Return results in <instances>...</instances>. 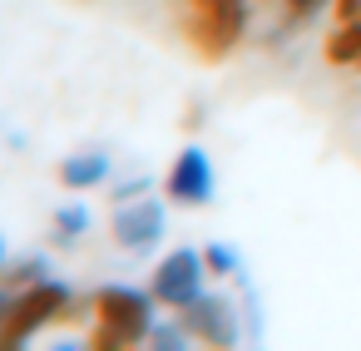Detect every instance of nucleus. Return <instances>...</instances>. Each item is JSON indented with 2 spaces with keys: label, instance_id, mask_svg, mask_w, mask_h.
Here are the masks:
<instances>
[{
  "label": "nucleus",
  "instance_id": "f257e3e1",
  "mask_svg": "<svg viewBox=\"0 0 361 351\" xmlns=\"http://www.w3.org/2000/svg\"><path fill=\"white\" fill-rule=\"evenodd\" d=\"M247 30V0H183V40L198 60L218 65L243 45Z\"/></svg>",
  "mask_w": 361,
  "mask_h": 351
},
{
  "label": "nucleus",
  "instance_id": "f03ea898",
  "mask_svg": "<svg viewBox=\"0 0 361 351\" xmlns=\"http://www.w3.org/2000/svg\"><path fill=\"white\" fill-rule=\"evenodd\" d=\"M94 316H99V326H94V346L99 351H119V346H139V341H149V331H154V297L149 292H134V287H99L94 292Z\"/></svg>",
  "mask_w": 361,
  "mask_h": 351
},
{
  "label": "nucleus",
  "instance_id": "7ed1b4c3",
  "mask_svg": "<svg viewBox=\"0 0 361 351\" xmlns=\"http://www.w3.org/2000/svg\"><path fill=\"white\" fill-rule=\"evenodd\" d=\"M70 307H75L70 287H60V282H50V277L35 282V287H20V292H16V307H11V316H6V326H0V351L30 341V336L45 331L50 321H65Z\"/></svg>",
  "mask_w": 361,
  "mask_h": 351
},
{
  "label": "nucleus",
  "instance_id": "20e7f679",
  "mask_svg": "<svg viewBox=\"0 0 361 351\" xmlns=\"http://www.w3.org/2000/svg\"><path fill=\"white\" fill-rule=\"evenodd\" d=\"M203 277H208V257L193 252V247H178V252H169V257L154 267L149 297L164 302V307H188V302L203 292Z\"/></svg>",
  "mask_w": 361,
  "mask_h": 351
},
{
  "label": "nucleus",
  "instance_id": "39448f33",
  "mask_svg": "<svg viewBox=\"0 0 361 351\" xmlns=\"http://www.w3.org/2000/svg\"><path fill=\"white\" fill-rule=\"evenodd\" d=\"M178 321L193 331V341H208V346H233L238 341V307L228 297L198 292L188 307H178Z\"/></svg>",
  "mask_w": 361,
  "mask_h": 351
},
{
  "label": "nucleus",
  "instance_id": "423d86ee",
  "mask_svg": "<svg viewBox=\"0 0 361 351\" xmlns=\"http://www.w3.org/2000/svg\"><path fill=\"white\" fill-rule=\"evenodd\" d=\"M164 188H169V198L183 203V208H203V203H213V164H208V154H203L198 144L178 149V159H173Z\"/></svg>",
  "mask_w": 361,
  "mask_h": 351
},
{
  "label": "nucleus",
  "instance_id": "0eeeda50",
  "mask_svg": "<svg viewBox=\"0 0 361 351\" xmlns=\"http://www.w3.org/2000/svg\"><path fill=\"white\" fill-rule=\"evenodd\" d=\"M159 238H164V203H154V198L119 203V213H114V242L124 252H154Z\"/></svg>",
  "mask_w": 361,
  "mask_h": 351
},
{
  "label": "nucleus",
  "instance_id": "6e6552de",
  "mask_svg": "<svg viewBox=\"0 0 361 351\" xmlns=\"http://www.w3.org/2000/svg\"><path fill=\"white\" fill-rule=\"evenodd\" d=\"M109 178V154H75V159H65L60 164V183L65 188H94V183H104Z\"/></svg>",
  "mask_w": 361,
  "mask_h": 351
},
{
  "label": "nucleus",
  "instance_id": "1a4fd4ad",
  "mask_svg": "<svg viewBox=\"0 0 361 351\" xmlns=\"http://www.w3.org/2000/svg\"><path fill=\"white\" fill-rule=\"evenodd\" d=\"M326 65L361 70V16H356V20H341V25L326 35Z\"/></svg>",
  "mask_w": 361,
  "mask_h": 351
},
{
  "label": "nucleus",
  "instance_id": "9d476101",
  "mask_svg": "<svg viewBox=\"0 0 361 351\" xmlns=\"http://www.w3.org/2000/svg\"><path fill=\"white\" fill-rule=\"evenodd\" d=\"M85 228H90V208H80V203H65V208H55V218H50V233H55L60 247L80 242Z\"/></svg>",
  "mask_w": 361,
  "mask_h": 351
},
{
  "label": "nucleus",
  "instance_id": "9b49d317",
  "mask_svg": "<svg viewBox=\"0 0 361 351\" xmlns=\"http://www.w3.org/2000/svg\"><path fill=\"white\" fill-rule=\"evenodd\" d=\"M35 282H45V257H20L11 272H0V287H35Z\"/></svg>",
  "mask_w": 361,
  "mask_h": 351
},
{
  "label": "nucleus",
  "instance_id": "f8f14e48",
  "mask_svg": "<svg viewBox=\"0 0 361 351\" xmlns=\"http://www.w3.org/2000/svg\"><path fill=\"white\" fill-rule=\"evenodd\" d=\"M203 257H208V277H238V267H243L238 247H228V242H208Z\"/></svg>",
  "mask_w": 361,
  "mask_h": 351
},
{
  "label": "nucleus",
  "instance_id": "ddd939ff",
  "mask_svg": "<svg viewBox=\"0 0 361 351\" xmlns=\"http://www.w3.org/2000/svg\"><path fill=\"white\" fill-rule=\"evenodd\" d=\"M322 6H326V0H282V20H287V25H302V20H312Z\"/></svg>",
  "mask_w": 361,
  "mask_h": 351
},
{
  "label": "nucleus",
  "instance_id": "4468645a",
  "mask_svg": "<svg viewBox=\"0 0 361 351\" xmlns=\"http://www.w3.org/2000/svg\"><path fill=\"white\" fill-rule=\"evenodd\" d=\"M188 336H193V331H188L183 321H178V326H169V321H154V331H149V341H154V346H183Z\"/></svg>",
  "mask_w": 361,
  "mask_h": 351
},
{
  "label": "nucleus",
  "instance_id": "2eb2a0df",
  "mask_svg": "<svg viewBox=\"0 0 361 351\" xmlns=\"http://www.w3.org/2000/svg\"><path fill=\"white\" fill-rule=\"evenodd\" d=\"M139 193H149V178H134V183H119V188H114L109 198H114V203H134Z\"/></svg>",
  "mask_w": 361,
  "mask_h": 351
},
{
  "label": "nucleus",
  "instance_id": "dca6fc26",
  "mask_svg": "<svg viewBox=\"0 0 361 351\" xmlns=\"http://www.w3.org/2000/svg\"><path fill=\"white\" fill-rule=\"evenodd\" d=\"M11 307H16V287H0V326H6Z\"/></svg>",
  "mask_w": 361,
  "mask_h": 351
},
{
  "label": "nucleus",
  "instance_id": "f3484780",
  "mask_svg": "<svg viewBox=\"0 0 361 351\" xmlns=\"http://www.w3.org/2000/svg\"><path fill=\"white\" fill-rule=\"evenodd\" d=\"M0 262H6V242H0Z\"/></svg>",
  "mask_w": 361,
  "mask_h": 351
}]
</instances>
